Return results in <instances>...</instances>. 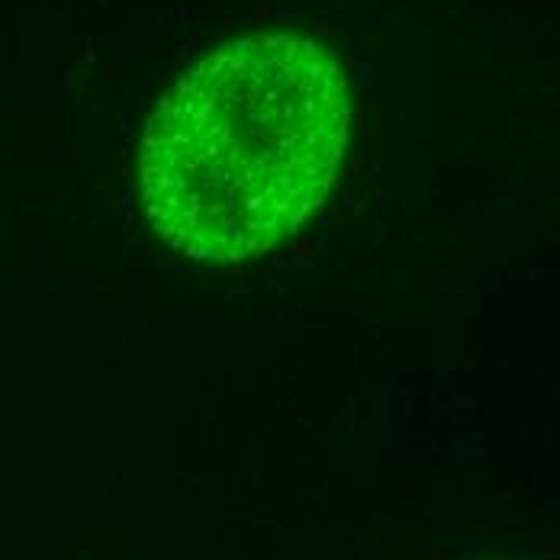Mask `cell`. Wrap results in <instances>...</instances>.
Listing matches in <instances>:
<instances>
[{
  "label": "cell",
  "mask_w": 560,
  "mask_h": 560,
  "mask_svg": "<svg viewBox=\"0 0 560 560\" xmlns=\"http://www.w3.org/2000/svg\"><path fill=\"white\" fill-rule=\"evenodd\" d=\"M345 139L336 58L300 36H245L152 116L139 168L149 220L194 258L268 252L323 203Z\"/></svg>",
  "instance_id": "6da1fadb"
}]
</instances>
